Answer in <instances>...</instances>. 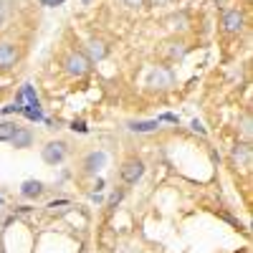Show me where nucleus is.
I'll return each instance as SVG.
<instances>
[{
	"label": "nucleus",
	"mask_w": 253,
	"mask_h": 253,
	"mask_svg": "<svg viewBox=\"0 0 253 253\" xmlns=\"http://www.w3.org/2000/svg\"><path fill=\"white\" fill-rule=\"evenodd\" d=\"M91 66H89V58L84 56V53H71L69 58H66V71L71 74V76H84Z\"/></svg>",
	"instance_id": "1"
},
{
	"label": "nucleus",
	"mask_w": 253,
	"mask_h": 253,
	"mask_svg": "<svg viewBox=\"0 0 253 253\" xmlns=\"http://www.w3.org/2000/svg\"><path fill=\"white\" fill-rule=\"evenodd\" d=\"M142 172H144L142 160H126L124 167H122V177H124V182H137V180L142 177Z\"/></svg>",
	"instance_id": "2"
},
{
	"label": "nucleus",
	"mask_w": 253,
	"mask_h": 253,
	"mask_svg": "<svg viewBox=\"0 0 253 253\" xmlns=\"http://www.w3.org/2000/svg\"><path fill=\"white\" fill-rule=\"evenodd\" d=\"M63 157H66V147H63L61 142H48V144L43 147V160H46L48 165H58Z\"/></svg>",
	"instance_id": "3"
},
{
	"label": "nucleus",
	"mask_w": 253,
	"mask_h": 253,
	"mask_svg": "<svg viewBox=\"0 0 253 253\" xmlns=\"http://www.w3.org/2000/svg\"><path fill=\"white\" fill-rule=\"evenodd\" d=\"M18 61V51L10 43H0V69H10Z\"/></svg>",
	"instance_id": "4"
},
{
	"label": "nucleus",
	"mask_w": 253,
	"mask_h": 253,
	"mask_svg": "<svg viewBox=\"0 0 253 253\" xmlns=\"http://www.w3.org/2000/svg\"><path fill=\"white\" fill-rule=\"evenodd\" d=\"M223 26H225V31H228V33L241 31V26H243V15H241L238 10H228V13L223 15Z\"/></svg>",
	"instance_id": "5"
},
{
	"label": "nucleus",
	"mask_w": 253,
	"mask_h": 253,
	"mask_svg": "<svg viewBox=\"0 0 253 253\" xmlns=\"http://www.w3.org/2000/svg\"><path fill=\"white\" fill-rule=\"evenodd\" d=\"M150 84H152V86H157V89H167V86H172V76L167 74V71H162V69H157L150 76Z\"/></svg>",
	"instance_id": "6"
},
{
	"label": "nucleus",
	"mask_w": 253,
	"mask_h": 253,
	"mask_svg": "<svg viewBox=\"0 0 253 253\" xmlns=\"http://www.w3.org/2000/svg\"><path fill=\"white\" fill-rule=\"evenodd\" d=\"M104 165H107V155H104V152H91L86 157V170L89 172H99Z\"/></svg>",
	"instance_id": "7"
},
{
	"label": "nucleus",
	"mask_w": 253,
	"mask_h": 253,
	"mask_svg": "<svg viewBox=\"0 0 253 253\" xmlns=\"http://www.w3.org/2000/svg\"><path fill=\"white\" fill-rule=\"evenodd\" d=\"M20 193H23L26 198H38L41 193H43V185H41L38 180H26L23 187H20Z\"/></svg>",
	"instance_id": "8"
},
{
	"label": "nucleus",
	"mask_w": 253,
	"mask_h": 253,
	"mask_svg": "<svg viewBox=\"0 0 253 253\" xmlns=\"http://www.w3.org/2000/svg\"><path fill=\"white\" fill-rule=\"evenodd\" d=\"M20 104H28V107H31V104H38V96H36L33 86H28V84L18 91V107H20Z\"/></svg>",
	"instance_id": "9"
},
{
	"label": "nucleus",
	"mask_w": 253,
	"mask_h": 253,
	"mask_svg": "<svg viewBox=\"0 0 253 253\" xmlns=\"http://www.w3.org/2000/svg\"><path fill=\"white\" fill-rule=\"evenodd\" d=\"M160 126V119H152V122H132L129 129L132 132H155Z\"/></svg>",
	"instance_id": "10"
},
{
	"label": "nucleus",
	"mask_w": 253,
	"mask_h": 253,
	"mask_svg": "<svg viewBox=\"0 0 253 253\" xmlns=\"http://www.w3.org/2000/svg\"><path fill=\"white\" fill-rule=\"evenodd\" d=\"M86 51H89V56H91L94 61H99V58H104V56H107V46H104L101 41H91Z\"/></svg>",
	"instance_id": "11"
},
{
	"label": "nucleus",
	"mask_w": 253,
	"mask_h": 253,
	"mask_svg": "<svg viewBox=\"0 0 253 253\" xmlns=\"http://www.w3.org/2000/svg\"><path fill=\"white\" fill-rule=\"evenodd\" d=\"M10 142H13L15 147H28V144H31V132H28V129H20V126H18Z\"/></svg>",
	"instance_id": "12"
},
{
	"label": "nucleus",
	"mask_w": 253,
	"mask_h": 253,
	"mask_svg": "<svg viewBox=\"0 0 253 253\" xmlns=\"http://www.w3.org/2000/svg\"><path fill=\"white\" fill-rule=\"evenodd\" d=\"M15 129H18L15 124H10V122H3V124H0V142H5V139H13Z\"/></svg>",
	"instance_id": "13"
},
{
	"label": "nucleus",
	"mask_w": 253,
	"mask_h": 253,
	"mask_svg": "<svg viewBox=\"0 0 253 253\" xmlns=\"http://www.w3.org/2000/svg\"><path fill=\"white\" fill-rule=\"evenodd\" d=\"M20 112H23L28 119H41V109H38V104H31V107H23Z\"/></svg>",
	"instance_id": "14"
},
{
	"label": "nucleus",
	"mask_w": 253,
	"mask_h": 253,
	"mask_svg": "<svg viewBox=\"0 0 253 253\" xmlns=\"http://www.w3.org/2000/svg\"><path fill=\"white\" fill-rule=\"evenodd\" d=\"M233 160H243V162H248V147H238V150L233 152Z\"/></svg>",
	"instance_id": "15"
},
{
	"label": "nucleus",
	"mask_w": 253,
	"mask_h": 253,
	"mask_svg": "<svg viewBox=\"0 0 253 253\" xmlns=\"http://www.w3.org/2000/svg\"><path fill=\"white\" fill-rule=\"evenodd\" d=\"M190 126H193V129H195V132H198V134H205V126H203V124H200V122H198V119H195V122H193V124H190Z\"/></svg>",
	"instance_id": "16"
},
{
	"label": "nucleus",
	"mask_w": 253,
	"mask_h": 253,
	"mask_svg": "<svg viewBox=\"0 0 253 253\" xmlns=\"http://www.w3.org/2000/svg\"><path fill=\"white\" fill-rule=\"evenodd\" d=\"M63 0H41V5H48V8H53V5H61Z\"/></svg>",
	"instance_id": "17"
},
{
	"label": "nucleus",
	"mask_w": 253,
	"mask_h": 253,
	"mask_svg": "<svg viewBox=\"0 0 253 253\" xmlns=\"http://www.w3.org/2000/svg\"><path fill=\"white\" fill-rule=\"evenodd\" d=\"M71 126H74L76 132H86V124H84V122H74Z\"/></svg>",
	"instance_id": "18"
},
{
	"label": "nucleus",
	"mask_w": 253,
	"mask_h": 253,
	"mask_svg": "<svg viewBox=\"0 0 253 253\" xmlns=\"http://www.w3.org/2000/svg\"><path fill=\"white\" fill-rule=\"evenodd\" d=\"M124 3L129 5V8H137V5H142V0H124Z\"/></svg>",
	"instance_id": "19"
},
{
	"label": "nucleus",
	"mask_w": 253,
	"mask_h": 253,
	"mask_svg": "<svg viewBox=\"0 0 253 253\" xmlns=\"http://www.w3.org/2000/svg\"><path fill=\"white\" fill-rule=\"evenodd\" d=\"M162 119H165V122H177V117H175V114H165Z\"/></svg>",
	"instance_id": "20"
},
{
	"label": "nucleus",
	"mask_w": 253,
	"mask_h": 253,
	"mask_svg": "<svg viewBox=\"0 0 253 253\" xmlns=\"http://www.w3.org/2000/svg\"><path fill=\"white\" fill-rule=\"evenodd\" d=\"M3 18H5V8H3V3H0V23H3Z\"/></svg>",
	"instance_id": "21"
},
{
	"label": "nucleus",
	"mask_w": 253,
	"mask_h": 253,
	"mask_svg": "<svg viewBox=\"0 0 253 253\" xmlns=\"http://www.w3.org/2000/svg\"><path fill=\"white\" fill-rule=\"evenodd\" d=\"M155 3H165V0H155Z\"/></svg>",
	"instance_id": "22"
},
{
	"label": "nucleus",
	"mask_w": 253,
	"mask_h": 253,
	"mask_svg": "<svg viewBox=\"0 0 253 253\" xmlns=\"http://www.w3.org/2000/svg\"><path fill=\"white\" fill-rule=\"evenodd\" d=\"M84 3H89V0H84Z\"/></svg>",
	"instance_id": "23"
}]
</instances>
